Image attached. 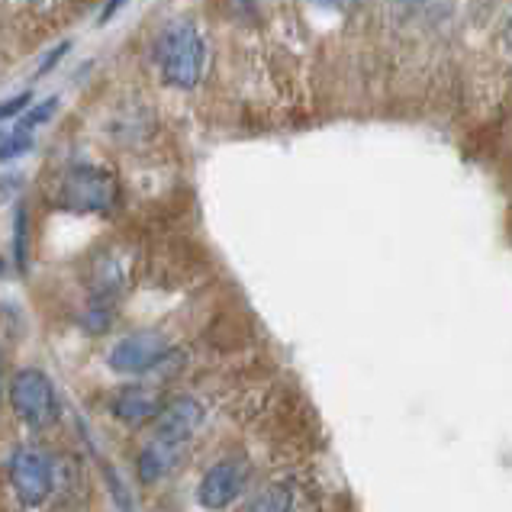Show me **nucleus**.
<instances>
[{"label":"nucleus","instance_id":"nucleus-1","mask_svg":"<svg viewBox=\"0 0 512 512\" xmlns=\"http://www.w3.org/2000/svg\"><path fill=\"white\" fill-rule=\"evenodd\" d=\"M200 419H203V409L190 397H174L171 403L158 409V416L152 419V435L139 455L142 484H158V480H165L174 471V464L181 461L187 442L200 429Z\"/></svg>","mask_w":512,"mask_h":512},{"label":"nucleus","instance_id":"nucleus-2","mask_svg":"<svg viewBox=\"0 0 512 512\" xmlns=\"http://www.w3.org/2000/svg\"><path fill=\"white\" fill-rule=\"evenodd\" d=\"M155 55L171 87H181V91L197 87L203 75V62H207V49H203V36L194 26L190 23L168 26L162 39L155 42Z\"/></svg>","mask_w":512,"mask_h":512},{"label":"nucleus","instance_id":"nucleus-3","mask_svg":"<svg viewBox=\"0 0 512 512\" xmlns=\"http://www.w3.org/2000/svg\"><path fill=\"white\" fill-rule=\"evenodd\" d=\"M10 403L29 429H49L62 416L52 377L39 368H20L10 380Z\"/></svg>","mask_w":512,"mask_h":512},{"label":"nucleus","instance_id":"nucleus-4","mask_svg":"<svg viewBox=\"0 0 512 512\" xmlns=\"http://www.w3.org/2000/svg\"><path fill=\"white\" fill-rule=\"evenodd\" d=\"M171 358V342L165 339L162 332H133L120 339L107 355V364L113 374L123 377H145L149 371H158L162 364Z\"/></svg>","mask_w":512,"mask_h":512},{"label":"nucleus","instance_id":"nucleus-5","mask_svg":"<svg viewBox=\"0 0 512 512\" xmlns=\"http://www.w3.org/2000/svg\"><path fill=\"white\" fill-rule=\"evenodd\" d=\"M116 203V184L104 168L78 165L62 181V207L75 213H110Z\"/></svg>","mask_w":512,"mask_h":512},{"label":"nucleus","instance_id":"nucleus-6","mask_svg":"<svg viewBox=\"0 0 512 512\" xmlns=\"http://www.w3.org/2000/svg\"><path fill=\"white\" fill-rule=\"evenodd\" d=\"M248 477H252V464L242 455L219 458L216 464L207 467V474L197 484V503L210 512H223L239 500Z\"/></svg>","mask_w":512,"mask_h":512},{"label":"nucleus","instance_id":"nucleus-7","mask_svg":"<svg viewBox=\"0 0 512 512\" xmlns=\"http://www.w3.org/2000/svg\"><path fill=\"white\" fill-rule=\"evenodd\" d=\"M10 484L17 490V500L29 509H39L49 503L55 487L52 461L39 448H20L10 458Z\"/></svg>","mask_w":512,"mask_h":512},{"label":"nucleus","instance_id":"nucleus-8","mask_svg":"<svg viewBox=\"0 0 512 512\" xmlns=\"http://www.w3.org/2000/svg\"><path fill=\"white\" fill-rule=\"evenodd\" d=\"M113 419L123 422L129 429H142L145 422H152L158 416V409H162V397L152 390V387H142V384H129V387H120L113 393Z\"/></svg>","mask_w":512,"mask_h":512},{"label":"nucleus","instance_id":"nucleus-9","mask_svg":"<svg viewBox=\"0 0 512 512\" xmlns=\"http://www.w3.org/2000/svg\"><path fill=\"white\" fill-rule=\"evenodd\" d=\"M294 509V490L287 484H271L261 493H255V500L248 503V512H290Z\"/></svg>","mask_w":512,"mask_h":512},{"label":"nucleus","instance_id":"nucleus-10","mask_svg":"<svg viewBox=\"0 0 512 512\" xmlns=\"http://www.w3.org/2000/svg\"><path fill=\"white\" fill-rule=\"evenodd\" d=\"M13 265L23 274L29 271V213L23 203L13 213Z\"/></svg>","mask_w":512,"mask_h":512},{"label":"nucleus","instance_id":"nucleus-11","mask_svg":"<svg viewBox=\"0 0 512 512\" xmlns=\"http://www.w3.org/2000/svg\"><path fill=\"white\" fill-rule=\"evenodd\" d=\"M29 149H33V133H26V129H17V133H7L0 139V165H10L23 158Z\"/></svg>","mask_w":512,"mask_h":512},{"label":"nucleus","instance_id":"nucleus-12","mask_svg":"<svg viewBox=\"0 0 512 512\" xmlns=\"http://www.w3.org/2000/svg\"><path fill=\"white\" fill-rule=\"evenodd\" d=\"M55 110H58V97H46L42 104H36V107H29L26 113H23V126L20 129H26V133H33L36 126H46L52 116H55Z\"/></svg>","mask_w":512,"mask_h":512},{"label":"nucleus","instance_id":"nucleus-13","mask_svg":"<svg viewBox=\"0 0 512 512\" xmlns=\"http://www.w3.org/2000/svg\"><path fill=\"white\" fill-rule=\"evenodd\" d=\"M29 104H33V94L23 91L17 97H7V100H0V123H7V120H17V116H23L29 110Z\"/></svg>","mask_w":512,"mask_h":512},{"label":"nucleus","instance_id":"nucleus-14","mask_svg":"<svg viewBox=\"0 0 512 512\" xmlns=\"http://www.w3.org/2000/svg\"><path fill=\"white\" fill-rule=\"evenodd\" d=\"M71 49V42H58V46L46 55V58H42V62H39V75H49V71L58 65V62H62V55Z\"/></svg>","mask_w":512,"mask_h":512},{"label":"nucleus","instance_id":"nucleus-15","mask_svg":"<svg viewBox=\"0 0 512 512\" xmlns=\"http://www.w3.org/2000/svg\"><path fill=\"white\" fill-rule=\"evenodd\" d=\"M23 184V174H0V200H13Z\"/></svg>","mask_w":512,"mask_h":512},{"label":"nucleus","instance_id":"nucleus-16","mask_svg":"<svg viewBox=\"0 0 512 512\" xmlns=\"http://www.w3.org/2000/svg\"><path fill=\"white\" fill-rule=\"evenodd\" d=\"M129 4V0H107V4H104V10H100V17H97V23L100 26H107L113 17H116V13H120L123 7Z\"/></svg>","mask_w":512,"mask_h":512},{"label":"nucleus","instance_id":"nucleus-17","mask_svg":"<svg viewBox=\"0 0 512 512\" xmlns=\"http://www.w3.org/2000/svg\"><path fill=\"white\" fill-rule=\"evenodd\" d=\"M310 4L323 7V10H335V7H342V0H310Z\"/></svg>","mask_w":512,"mask_h":512},{"label":"nucleus","instance_id":"nucleus-18","mask_svg":"<svg viewBox=\"0 0 512 512\" xmlns=\"http://www.w3.org/2000/svg\"><path fill=\"white\" fill-rule=\"evenodd\" d=\"M0 403H4V361H0Z\"/></svg>","mask_w":512,"mask_h":512},{"label":"nucleus","instance_id":"nucleus-19","mask_svg":"<svg viewBox=\"0 0 512 512\" xmlns=\"http://www.w3.org/2000/svg\"><path fill=\"white\" fill-rule=\"evenodd\" d=\"M0 274H4V261H0Z\"/></svg>","mask_w":512,"mask_h":512},{"label":"nucleus","instance_id":"nucleus-20","mask_svg":"<svg viewBox=\"0 0 512 512\" xmlns=\"http://www.w3.org/2000/svg\"><path fill=\"white\" fill-rule=\"evenodd\" d=\"M26 4H36V0H26Z\"/></svg>","mask_w":512,"mask_h":512}]
</instances>
